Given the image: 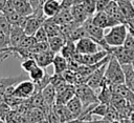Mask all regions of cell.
<instances>
[{"instance_id": "obj_7", "label": "cell", "mask_w": 134, "mask_h": 123, "mask_svg": "<svg viewBox=\"0 0 134 123\" xmlns=\"http://www.w3.org/2000/svg\"><path fill=\"white\" fill-rule=\"evenodd\" d=\"M107 63H108V62L104 63V64L100 65L98 68H96L91 75H89V76L84 80V83L87 84L88 86H90L91 88H93L94 90L100 88L102 83H103L104 78H105V71H106Z\"/></svg>"}, {"instance_id": "obj_50", "label": "cell", "mask_w": 134, "mask_h": 123, "mask_svg": "<svg viewBox=\"0 0 134 123\" xmlns=\"http://www.w3.org/2000/svg\"><path fill=\"white\" fill-rule=\"evenodd\" d=\"M113 1H116V2H119V1H134V0H113Z\"/></svg>"}, {"instance_id": "obj_36", "label": "cell", "mask_w": 134, "mask_h": 123, "mask_svg": "<svg viewBox=\"0 0 134 123\" xmlns=\"http://www.w3.org/2000/svg\"><path fill=\"white\" fill-rule=\"evenodd\" d=\"M49 49V45H48V41L47 42H37L31 48H29V50L32 54H38V53H42Z\"/></svg>"}, {"instance_id": "obj_42", "label": "cell", "mask_w": 134, "mask_h": 123, "mask_svg": "<svg viewBox=\"0 0 134 123\" xmlns=\"http://www.w3.org/2000/svg\"><path fill=\"white\" fill-rule=\"evenodd\" d=\"M10 54H13V48H12V46L8 47V48H5V49L0 50V63H1L3 60H5L6 58H8Z\"/></svg>"}, {"instance_id": "obj_32", "label": "cell", "mask_w": 134, "mask_h": 123, "mask_svg": "<svg viewBox=\"0 0 134 123\" xmlns=\"http://www.w3.org/2000/svg\"><path fill=\"white\" fill-rule=\"evenodd\" d=\"M36 43H37V40H36L35 36L26 35V36L23 38V40L21 41V43L19 44L18 47H19V48H27V49H29V48H31Z\"/></svg>"}, {"instance_id": "obj_51", "label": "cell", "mask_w": 134, "mask_h": 123, "mask_svg": "<svg viewBox=\"0 0 134 123\" xmlns=\"http://www.w3.org/2000/svg\"><path fill=\"white\" fill-rule=\"evenodd\" d=\"M62 123H67V122H62Z\"/></svg>"}, {"instance_id": "obj_44", "label": "cell", "mask_w": 134, "mask_h": 123, "mask_svg": "<svg viewBox=\"0 0 134 123\" xmlns=\"http://www.w3.org/2000/svg\"><path fill=\"white\" fill-rule=\"evenodd\" d=\"M84 123H109V122H108V121H106L105 119H100V120L90 119V120H86V121H84Z\"/></svg>"}, {"instance_id": "obj_39", "label": "cell", "mask_w": 134, "mask_h": 123, "mask_svg": "<svg viewBox=\"0 0 134 123\" xmlns=\"http://www.w3.org/2000/svg\"><path fill=\"white\" fill-rule=\"evenodd\" d=\"M122 45H124L126 48H130V49H133V48H134V36H133L131 33L128 32L127 37H126L125 42H124Z\"/></svg>"}, {"instance_id": "obj_45", "label": "cell", "mask_w": 134, "mask_h": 123, "mask_svg": "<svg viewBox=\"0 0 134 123\" xmlns=\"http://www.w3.org/2000/svg\"><path fill=\"white\" fill-rule=\"evenodd\" d=\"M119 120H120L121 123H133V122L129 119V117H121V118H119Z\"/></svg>"}, {"instance_id": "obj_53", "label": "cell", "mask_w": 134, "mask_h": 123, "mask_svg": "<svg viewBox=\"0 0 134 123\" xmlns=\"http://www.w3.org/2000/svg\"><path fill=\"white\" fill-rule=\"evenodd\" d=\"M133 66H134V63H133Z\"/></svg>"}, {"instance_id": "obj_9", "label": "cell", "mask_w": 134, "mask_h": 123, "mask_svg": "<svg viewBox=\"0 0 134 123\" xmlns=\"http://www.w3.org/2000/svg\"><path fill=\"white\" fill-rule=\"evenodd\" d=\"M70 12L74 21L77 22L79 24H83L89 18V15L85 9L83 0H73L72 5L70 7Z\"/></svg>"}, {"instance_id": "obj_11", "label": "cell", "mask_w": 134, "mask_h": 123, "mask_svg": "<svg viewBox=\"0 0 134 123\" xmlns=\"http://www.w3.org/2000/svg\"><path fill=\"white\" fill-rule=\"evenodd\" d=\"M26 36L24 28L20 27L18 25H12L10 32H9V41L12 47H18L23 38Z\"/></svg>"}, {"instance_id": "obj_31", "label": "cell", "mask_w": 134, "mask_h": 123, "mask_svg": "<svg viewBox=\"0 0 134 123\" xmlns=\"http://www.w3.org/2000/svg\"><path fill=\"white\" fill-rule=\"evenodd\" d=\"M103 119H105L106 121H108L109 123H111V122H113V121L119 119V114H118V111L110 104L109 107H108V110H107L106 115L103 117Z\"/></svg>"}, {"instance_id": "obj_35", "label": "cell", "mask_w": 134, "mask_h": 123, "mask_svg": "<svg viewBox=\"0 0 134 123\" xmlns=\"http://www.w3.org/2000/svg\"><path fill=\"white\" fill-rule=\"evenodd\" d=\"M50 80H51V76L49 74L45 73V76L38 83H35L36 84V90L37 91H41L44 87H46L48 84H50Z\"/></svg>"}, {"instance_id": "obj_25", "label": "cell", "mask_w": 134, "mask_h": 123, "mask_svg": "<svg viewBox=\"0 0 134 123\" xmlns=\"http://www.w3.org/2000/svg\"><path fill=\"white\" fill-rule=\"evenodd\" d=\"M26 118H27L28 123H38L41 120L45 119V114L41 108L31 107L26 112Z\"/></svg>"}, {"instance_id": "obj_3", "label": "cell", "mask_w": 134, "mask_h": 123, "mask_svg": "<svg viewBox=\"0 0 134 123\" xmlns=\"http://www.w3.org/2000/svg\"><path fill=\"white\" fill-rule=\"evenodd\" d=\"M75 87V96L80 98L83 103V108H86L90 105L99 103L98 97L95 94V90L88 86L85 83H81L74 86Z\"/></svg>"}, {"instance_id": "obj_22", "label": "cell", "mask_w": 134, "mask_h": 123, "mask_svg": "<svg viewBox=\"0 0 134 123\" xmlns=\"http://www.w3.org/2000/svg\"><path fill=\"white\" fill-rule=\"evenodd\" d=\"M47 35H48V38L49 37H53V36H58V35H62L61 33V26L55 23L52 18H46L44 24H43Z\"/></svg>"}, {"instance_id": "obj_47", "label": "cell", "mask_w": 134, "mask_h": 123, "mask_svg": "<svg viewBox=\"0 0 134 123\" xmlns=\"http://www.w3.org/2000/svg\"><path fill=\"white\" fill-rule=\"evenodd\" d=\"M128 117H129V119L134 123V110H132V111L129 114V116H128Z\"/></svg>"}, {"instance_id": "obj_49", "label": "cell", "mask_w": 134, "mask_h": 123, "mask_svg": "<svg viewBox=\"0 0 134 123\" xmlns=\"http://www.w3.org/2000/svg\"><path fill=\"white\" fill-rule=\"evenodd\" d=\"M111 123H121V122H120V120L118 119V120H115V121H113V122H111Z\"/></svg>"}, {"instance_id": "obj_27", "label": "cell", "mask_w": 134, "mask_h": 123, "mask_svg": "<svg viewBox=\"0 0 134 123\" xmlns=\"http://www.w3.org/2000/svg\"><path fill=\"white\" fill-rule=\"evenodd\" d=\"M86 37H89L88 33L86 32L85 27L83 25H79L77 27H75L68 36L67 40H70V41H73V42H76L77 40L82 39V38H86Z\"/></svg>"}, {"instance_id": "obj_13", "label": "cell", "mask_w": 134, "mask_h": 123, "mask_svg": "<svg viewBox=\"0 0 134 123\" xmlns=\"http://www.w3.org/2000/svg\"><path fill=\"white\" fill-rule=\"evenodd\" d=\"M108 55H109V52L105 48H102L96 53L83 55V64H86V65L96 64L99 61H102L104 58H106Z\"/></svg>"}, {"instance_id": "obj_34", "label": "cell", "mask_w": 134, "mask_h": 123, "mask_svg": "<svg viewBox=\"0 0 134 123\" xmlns=\"http://www.w3.org/2000/svg\"><path fill=\"white\" fill-rule=\"evenodd\" d=\"M36 66H38L36 60L34 58H29V59H25L21 62V67L23 68V70H25L26 73H29L31 69H34Z\"/></svg>"}, {"instance_id": "obj_8", "label": "cell", "mask_w": 134, "mask_h": 123, "mask_svg": "<svg viewBox=\"0 0 134 123\" xmlns=\"http://www.w3.org/2000/svg\"><path fill=\"white\" fill-rule=\"evenodd\" d=\"M91 20L92 22L102 27V28H108V27H112L115 26L117 24H120L119 22H117L113 17H111L110 15H108L106 12H95L93 16H91Z\"/></svg>"}, {"instance_id": "obj_16", "label": "cell", "mask_w": 134, "mask_h": 123, "mask_svg": "<svg viewBox=\"0 0 134 123\" xmlns=\"http://www.w3.org/2000/svg\"><path fill=\"white\" fill-rule=\"evenodd\" d=\"M42 96L44 98V101L46 102V104L50 107H52L55 103V98H57V90L54 88V86L50 83L48 84L46 87H44L42 90Z\"/></svg>"}, {"instance_id": "obj_2", "label": "cell", "mask_w": 134, "mask_h": 123, "mask_svg": "<svg viewBox=\"0 0 134 123\" xmlns=\"http://www.w3.org/2000/svg\"><path fill=\"white\" fill-rule=\"evenodd\" d=\"M127 34H128L127 24L120 23L115 26H112L110 30L105 35L104 39L109 46H120L124 44Z\"/></svg>"}, {"instance_id": "obj_17", "label": "cell", "mask_w": 134, "mask_h": 123, "mask_svg": "<svg viewBox=\"0 0 134 123\" xmlns=\"http://www.w3.org/2000/svg\"><path fill=\"white\" fill-rule=\"evenodd\" d=\"M125 74V84L134 93V66L133 63L121 65Z\"/></svg>"}, {"instance_id": "obj_18", "label": "cell", "mask_w": 134, "mask_h": 123, "mask_svg": "<svg viewBox=\"0 0 134 123\" xmlns=\"http://www.w3.org/2000/svg\"><path fill=\"white\" fill-rule=\"evenodd\" d=\"M53 74H63L68 68V61L61 54H55L53 61Z\"/></svg>"}, {"instance_id": "obj_19", "label": "cell", "mask_w": 134, "mask_h": 123, "mask_svg": "<svg viewBox=\"0 0 134 123\" xmlns=\"http://www.w3.org/2000/svg\"><path fill=\"white\" fill-rule=\"evenodd\" d=\"M13 3L15 6V11L23 16H29L34 13V9L28 0H13Z\"/></svg>"}, {"instance_id": "obj_23", "label": "cell", "mask_w": 134, "mask_h": 123, "mask_svg": "<svg viewBox=\"0 0 134 123\" xmlns=\"http://www.w3.org/2000/svg\"><path fill=\"white\" fill-rule=\"evenodd\" d=\"M6 18L8 19V21L10 22L12 25H18L20 27H25L26 21H27V16H23L21 14H19L18 12L14 11L7 15H5Z\"/></svg>"}, {"instance_id": "obj_28", "label": "cell", "mask_w": 134, "mask_h": 123, "mask_svg": "<svg viewBox=\"0 0 134 123\" xmlns=\"http://www.w3.org/2000/svg\"><path fill=\"white\" fill-rule=\"evenodd\" d=\"M76 52V48H75V42H73V41H70V40H66V43L64 44V46L62 47V49H61V55L64 57V58H66L67 60L68 59H70L73 55H74V53Z\"/></svg>"}, {"instance_id": "obj_29", "label": "cell", "mask_w": 134, "mask_h": 123, "mask_svg": "<svg viewBox=\"0 0 134 123\" xmlns=\"http://www.w3.org/2000/svg\"><path fill=\"white\" fill-rule=\"evenodd\" d=\"M110 104H106V103H103V102H99L97 104L94 105V107L90 110V117L92 118L93 116H98V117H104L108 110V107H109Z\"/></svg>"}, {"instance_id": "obj_5", "label": "cell", "mask_w": 134, "mask_h": 123, "mask_svg": "<svg viewBox=\"0 0 134 123\" xmlns=\"http://www.w3.org/2000/svg\"><path fill=\"white\" fill-rule=\"evenodd\" d=\"M36 84L31 80H23L15 85L14 95L21 99H28L36 93Z\"/></svg>"}, {"instance_id": "obj_52", "label": "cell", "mask_w": 134, "mask_h": 123, "mask_svg": "<svg viewBox=\"0 0 134 123\" xmlns=\"http://www.w3.org/2000/svg\"><path fill=\"white\" fill-rule=\"evenodd\" d=\"M132 2H133V5H134V1H132Z\"/></svg>"}, {"instance_id": "obj_20", "label": "cell", "mask_w": 134, "mask_h": 123, "mask_svg": "<svg viewBox=\"0 0 134 123\" xmlns=\"http://www.w3.org/2000/svg\"><path fill=\"white\" fill-rule=\"evenodd\" d=\"M66 106L75 118H79L81 116L82 111H83V103H82V101L80 100V98L77 96H74L73 98H71L67 102Z\"/></svg>"}, {"instance_id": "obj_10", "label": "cell", "mask_w": 134, "mask_h": 123, "mask_svg": "<svg viewBox=\"0 0 134 123\" xmlns=\"http://www.w3.org/2000/svg\"><path fill=\"white\" fill-rule=\"evenodd\" d=\"M54 56H55V54L52 50L47 49L45 52L35 54L34 55V59L36 60V62H37V64L39 66H41L43 68H46L50 64H52V61H53Z\"/></svg>"}, {"instance_id": "obj_38", "label": "cell", "mask_w": 134, "mask_h": 123, "mask_svg": "<svg viewBox=\"0 0 134 123\" xmlns=\"http://www.w3.org/2000/svg\"><path fill=\"white\" fill-rule=\"evenodd\" d=\"M8 47H10L9 35L0 30V49H5Z\"/></svg>"}, {"instance_id": "obj_30", "label": "cell", "mask_w": 134, "mask_h": 123, "mask_svg": "<svg viewBox=\"0 0 134 123\" xmlns=\"http://www.w3.org/2000/svg\"><path fill=\"white\" fill-rule=\"evenodd\" d=\"M45 70H44V68L43 67H41V66H36L34 69H31L29 73H28V75H29V79L34 82V83H38L44 76H45Z\"/></svg>"}, {"instance_id": "obj_12", "label": "cell", "mask_w": 134, "mask_h": 123, "mask_svg": "<svg viewBox=\"0 0 134 123\" xmlns=\"http://www.w3.org/2000/svg\"><path fill=\"white\" fill-rule=\"evenodd\" d=\"M42 9L44 15L47 18L54 17L61 9V1L60 0H47L42 4Z\"/></svg>"}, {"instance_id": "obj_33", "label": "cell", "mask_w": 134, "mask_h": 123, "mask_svg": "<svg viewBox=\"0 0 134 123\" xmlns=\"http://www.w3.org/2000/svg\"><path fill=\"white\" fill-rule=\"evenodd\" d=\"M10 27H12V24L10 22L8 21V19L6 18V16L0 12V30L9 35V32H10Z\"/></svg>"}, {"instance_id": "obj_26", "label": "cell", "mask_w": 134, "mask_h": 123, "mask_svg": "<svg viewBox=\"0 0 134 123\" xmlns=\"http://www.w3.org/2000/svg\"><path fill=\"white\" fill-rule=\"evenodd\" d=\"M117 3L126 18V22H127V20L134 17V5H133L132 1H119Z\"/></svg>"}, {"instance_id": "obj_15", "label": "cell", "mask_w": 134, "mask_h": 123, "mask_svg": "<svg viewBox=\"0 0 134 123\" xmlns=\"http://www.w3.org/2000/svg\"><path fill=\"white\" fill-rule=\"evenodd\" d=\"M52 110L58 116L61 123L62 122H68L72 119H75V117L71 114V111L67 108V106L65 104H54L52 106Z\"/></svg>"}, {"instance_id": "obj_46", "label": "cell", "mask_w": 134, "mask_h": 123, "mask_svg": "<svg viewBox=\"0 0 134 123\" xmlns=\"http://www.w3.org/2000/svg\"><path fill=\"white\" fill-rule=\"evenodd\" d=\"M67 123H84V121H83V120H81L80 118H75V119H72V120L68 121Z\"/></svg>"}, {"instance_id": "obj_41", "label": "cell", "mask_w": 134, "mask_h": 123, "mask_svg": "<svg viewBox=\"0 0 134 123\" xmlns=\"http://www.w3.org/2000/svg\"><path fill=\"white\" fill-rule=\"evenodd\" d=\"M14 11H15V6H14V3H13V0H7L3 9L1 11V13H3L4 15H7V14L14 12Z\"/></svg>"}, {"instance_id": "obj_6", "label": "cell", "mask_w": 134, "mask_h": 123, "mask_svg": "<svg viewBox=\"0 0 134 123\" xmlns=\"http://www.w3.org/2000/svg\"><path fill=\"white\" fill-rule=\"evenodd\" d=\"M75 48L77 53L86 55V54H92L98 52L99 49H102V46L90 37H86L75 42Z\"/></svg>"}, {"instance_id": "obj_14", "label": "cell", "mask_w": 134, "mask_h": 123, "mask_svg": "<svg viewBox=\"0 0 134 123\" xmlns=\"http://www.w3.org/2000/svg\"><path fill=\"white\" fill-rule=\"evenodd\" d=\"M105 12H106L108 15H110L111 17H113L117 22L126 24V18H125V16H124L122 12L120 11V8H119V6H118V3H117L116 1L111 0V2L109 3V5H108L107 8L105 9Z\"/></svg>"}, {"instance_id": "obj_4", "label": "cell", "mask_w": 134, "mask_h": 123, "mask_svg": "<svg viewBox=\"0 0 134 123\" xmlns=\"http://www.w3.org/2000/svg\"><path fill=\"white\" fill-rule=\"evenodd\" d=\"M82 25L85 27L86 32L88 33V35H89V37H90L91 39H93L94 41H96V42L102 46V48H105V49H107V50L109 52L110 46L106 43V41H105V39H104V37H105L104 28H102V27L95 25V24L92 22L91 17H89ZM109 54H110V53H109Z\"/></svg>"}, {"instance_id": "obj_48", "label": "cell", "mask_w": 134, "mask_h": 123, "mask_svg": "<svg viewBox=\"0 0 134 123\" xmlns=\"http://www.w3.org/2000/svg\"><path fill=\"white\" fill-rule=\"evenodd\" d=\"M38 123H49V121H48V120H47V119L45 118V119L41 120V121H40V122H38Z\"/></svg>"}, {"instance_id": "obj_21", "label": "cell", "mask_w": 134, "mask_h": 123, "mask_svg": "<svg viewBox=\"0 0 134 123\" xmlns=\"http://www.w3.org/2000/svg\"><path fill=\"white\" fill-rule=\"evenodd\" d=\"M65 43H66V39L62 35H58V36H53V37L48 38L49 49L52 50L54 54L60 53Z\"/></svg>"}, {"instance_id": "obj_37", "label": "cell", "mask_w": 134, "mask_h": 123, "mask_svg": "<svg viewBox=\"0 0 134 123\" xmlns=\"http://www.w3.org/2000/svg\"><path fill=\"white\" fill-rule=\"evenodd\" d=\"M35 38L37 42H47L48 41V35L44 28V26H41L36 33H35Z\"/></svg>"}, {"instance_id": "obj_24", "label": "cell", "mask_w": 134, "mask_h": 123, "mask_svg": "<svg viewBox=\"0 0 134 123\" xmlns=\"http://www.w3.org/2000/svg\"><path fill=\"white\" fill-rule=\"evenodd\" d=\"M21 80V76H16V77H3L0 78V96H4V93L7 87L12 85L18 84Z\"/></svg>"}, {"instance_id": "obj_43", "label": "cell", "mask_w": 134, "mask_h": 123, "mask_svg": "<svg viewBox=\"0 0 134 123\" xmlns=\"http://www.w3.org/2000/svg\"><path fill=\"white\" fill-rule=\"evenodd\" d=\"M29 4L31 5L32 9L36 11L37 8H39L40 6H42V3H41V0H28Z\"/></svg>"}, {"instance_id": "obj_40", "label": "cell", "mask_w": 134, "mask_h": 123, "mask_svg": "<svg viewBox=\"0 0 134 123\" xmlns=\"http://www.w3.org/2000/svg\"><path fill=\"white\" fill-rule=\"evenodd\" d=\"M110 2H111V0H97L96 5H95L96 12H105V9L107 8V6L109 5Z\"/></svg>"}, {"instance_id": "obj_1", "label": "cell", "mask_w": 134, "mask_h": 123, "mask_svg": "<svg viewBox=\"0 0 134 123\" xmlns=\"http://www.w3.org/2000/svg\"><path fill=\"white\" fill-rule=\"evenodd\" d=\"M105 80L111 85L125 83V74L121 64L113 55H111L107 63L106 71H105Z\"/></svg>"}]
</instances>
